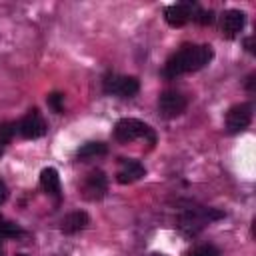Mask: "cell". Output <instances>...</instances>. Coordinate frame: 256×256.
Returning <instances> with one entry per match:
<instances>
[{
    "instance_id": "cell-24",
    "label": "cell",
    "mask_w": 256,
    "mask_h": 256,
    "mask_svg": "<svg viewBox=\"0 0 256 256\" xmlns=\"http://www.w3.org/2000/svg\"><path fill=\"white\" fill-rule=\"evenodd\" d=\"M154 256H164V254H154Z\"/></svg>"
},
{
    "instance_id": "cell-22",
    "label": "cell",
    "mask_w": 256,
    "mask_h": 256,
    "mask_svg": "<svg viewBox=\"0 0 256 256\" xmlns=\"http://www.w3.org/2000/svg\"><path fill=\"white\" fill-rule=\"evenodd\" d=\"M254 82H256V74H250L248 80H246V90L248 92H254Z\"/></svg>"
},
{
    "instance_id": "cell-11",
    "label": "cell",
    "mask_w": 256,
    "mask_h": 256,
    "mask_svg": "<svg viewBox=\"0 0 256 256\" xmlns=\"http://www.w3.org/2000/svg\"><path fill=\"white\" fill-rule=\"evenodd\" d=\"M144 174H146V170H144V166L138 160H130V158L126 160V158H122L120 160V168L116 172V180L120 184H132V182L140 180Z\"/></svg>"
},
{
    "instance_id": "cell-7",
    "label": "cell",
    "mask_w": 256,
    "mask_h": 256,
    "mask_svg": "<svg viewBox=\"0 0 256 256\" xmlns=\"http://www.w3.org/2000/svg\"><path fill=\"white\" fill-rule=\"evenodd\" d=\"M252 120V106L250 104H234L228 112H226V130L230 134H238L242 130L248 128Z\"/></svg>"
},
{
    "instance_id": "cell-18",
    "label": "cell",
    "mask_w": 256,
    "mask_h": 256,
    "mask_svg": "<svg viewBox=\"0 0 256 256\" xmlns=\"http://www.w3.org/2000/svg\"><path fill=\"white\" fill-rule=\"evenodd\" d=\"M46 102H48V106H50L56 114H62V112H64V94H60V92H52V94H48Z\"/></svg>"
},
{
    "instance_id": "cell-1",
    "label": "cell",
    "mask_w": 256,
    "mask_h": 256,
    "mask_svg": "<svg viewBox=\"0 0 256 256\" xmlns=\"http://www.w3.org/2000/svg\"><path fill=\"white\" fill-rule=\"evenodd\" d=\"M214 56L212 46L208 44H184L180 50H176L164 64V78H176L188 72H196L204 68Z\"/></svg>"
},
{
    "instance_id": "cell-19",
    "label": "cell",
    "mask_w": 256,
    "mask_h": 256,
    "mask_svg": "<svg viewBox=\"0 0 256 256\" xmlns=\"http://www.w3.org/2000/svg\"><path fill=\"white\" fill-rule=\"evenodd\" d=\"M188 256H220V252H218V248L212 246V244H202V246L194 248Z\"/></svg>"
},
{
    "instance_id": "cell-8",
    "label": "cell",
    "mask_w": 256,
    "mask_h": 256,
    "mask_svg": "<svg viewBox=\"0 0 256 256\" xmlns=\"http://www.w3.org/2000/svg\"><path fill=\"white\" fill-rule=\"evenodd\" d=\"M108 190V178L102 170H92L86 178H84V184H82V198L94 202V200H100L104 198Z\"/></svg>"
},
{
    "instance_id": "cell-15",
    "label": "cell",
    "mask_w": 256,
    "mask_h": 256,
    "mask_svg": "<svg viewBox=\"0 0 256 256\" xmlns=\"http://www.w3.org/2000/svg\"><path fill=\"white\" fill-rule=\"evenodd\" d=\"M22 234H24V230L18 224L0 218V238H16V236H22Z\"/></svg>"
},
{
    "instance_id": "cell-3",
    "label": "cell",
    "mask_w": 256,
    "mask_h": 256,
    "mask_svg": "<svg viewBox=\"0 0 256 256\" xmlns=\"http://www.w3.org/2000/svg\"><path fill=\"white\" fill-rule=\"evenodd\" d=\"M102 90L112 96L120 98H132L140 90V82L134 76H120L116 72H108L102 80Z\"/></svg>"
},
{
    "instance_id": "cell-13",
    "label": "cell",
    "mask_w": 256,
    "mask_h": 256,
    "mask_svg": "<svg viewBox=\"0 0 256 256\" xmlns=\"http://www.w3.org/2000/svg\"><path fill=\"white\" fill-rule=\"evenodd\" d=\"M40 186H42V190L48 194V196H52V198H60V176H58V172H56V168H44L42 172H40Z\"/></svg>"
},
{
    "instance_id": "cell-6",
    "label": "cell",
    "mask_w": 256,
    "mask_h": 256,
    "mask_svg": "<svg viewBox=\"0 0 256 256\" xmlns=\"http://www.w3.org/2000/svg\"><path fill=\"white\" fill-rule=\"evenodd\" d=\"M196 8H198L196 2H178V4H170V6H166V10H164V20H166L168 26L180 28V26H184L188 20L194 18Z\"/></svg>"
},
{
    "instance_id": "cell-20",
    "label": "cell",
    "mask_w": 256,
    "mask_h": 256,
    "mask_svg": "<svg viewBox=\"0 0 256 256\" xmlns=\"http://www.w3.org/2000/svg\"><path fill=\"white\" fill-rule=\"evenodd\" d=\"M6 198H8V188H6V184L0 180V204H4Z\"/></svg>"
},
{
    "instance_id": "cell-10",
    "label": "cell",
    "mask_w": 256,
    "mask_h": 256,
    "mask_svg": "<svg viewBox=\"0 0 256 256\" xmlns=\"http://www.w3.org/2000/svg\"><path fill=\"white\" fill-rule=\"evenodd\" d=\"M246 24V14L242 10L230 8L220 16V32L224 38H234Z\"/></svg>"
},
{
    "instance_id": "cell-14",
    "label": "cell",
    "mask_w": 256,
    "mask_h": 256,
    "mask_svg": "<svg viewBox=\"0 0 256 256\" xmlns=\"http://www.w3.org/2000/svg\"><path fill=\"white\" fill-rule=\"evenodd\" d=\"M108 152L104 142H86L76 150V158L78 160H88V158H96V156H104Z\"/></svg>"
},
{
    "instance_id": "cell-25",
    "label": "cell",
    "mask_w": 256,
    "mask_h": 256,
    "mask_svg": "<svg viewBox=\"0 0 256 256\" xmlns=\"http://www.w3.org/2000/svg\"><path fill=\"white\" fill-rule=\"evenodd\" d=\"M0 154H2V150H0Z\"/></svg>"
},
{
    "instance_id": "cell-4",
    "label": "cell",
    "mask_w": 256,
    "mask_h": 256,
    "mask_svg": "<svg viewBox=\"0 0 256 256\" xmlns=\"http://www.w3.org/2000/svg\"><path fill=\"white\" fill-rule=\"evenodd\" d=\"M222 216H224L222 212L212 210V208H192L180 216V228L188 234H196L204 224H208L216 218H222Z\"/></svg>"
},
{
    "instance_id": "cell-12",
    "label": "cell",
    "mask_w": 256,
    "mask_h": 256,
    "mask_svg": "<svg viewBox=\"0 0 256 256\" xmlns=\"http://www.w3.org/2000/svg\"><path fill=\"white\" fill-rule=\"evenodd\" d=\"M88 222H90L88 214L82 212V210H76V212H70V214H66V216L62 218L60 230H62L64 234H76V232L84 230V228L88 226Z\"/></svg>"
},
{
    "instance_id": "cell-17",
    "label": "cell",
    "mask_w": 256,
    "mask_h": 256,
    "mask_svg": "<svg viewBox=\"0 0 256 256\" xmlns=\"http://www.w3.org/2000/svg\"><path fill=\"white\" fill-rule=\"evenodd\" d=\"M194 22H198V24H202V26H208V24H212L214 22V10H204V8H196V12H194V18H192Z\"/></svg>"
},
{
    "instance_id": "cell-21",
    "label": "cell",
    "mask_w": 256,
    "mask_h": 256,
    "mask_svg": "<svg viewBox=\"0 0 256 256\" xmlns=\"http://www.w3.org/2000/svg\"><path fill=\"white\" fill-rule=\"evenodd\" d=\"M244 46H246V50L250 52V54H254L256 50H254V36H248L246 40H244Z\"/></svg>"
},
{
    "instance_id": "cell-2",
    "label": "cell",
    "mask_w": 256,
    "mask_h": 256,
    "mask_svg": "<svg viewBox=\"0 0 256 256\" xmlns=\"http://www.w3.org/2000/svg\"><path fill=\"white\" fill-rule=\"evenodd\" d=\"M114 138L122 144H128V142H134L138 138H148L150 144L156 142V136L152 132V128L136 118H122L116 122L114 126Z\"/></svg>"
},
{
    "instance_id": "cell-16",
    "label": "cell",
    "mask_w": 256,
    "mask_h": 256,
    "mask_svg": "<svg viewBox=\"0 0 256 256\" xmlns=\"http://www.w3.org/2000/svg\"><path fill=\"white\" fill-rule=\"evenodd\" d=\"M16 130H18V124H14V122H2L0 124V146H6L14 138Z\"/></svg>"
},
{
    "instance_id": "cell-5",
    "label": "cell",
    "mask_w": 256,
    "mask_h": 256,
    "mask_svg": "<svg viewBox=\"0 0 256 256\" xmlns=\"http://www.w3.org/2000/svg\"><path fill=\"white\" fill-rule=\"evenodd\" d=\"M188 106V100L178 90H164L158 98V110L164 118H176L180 116Z\"/></svg>"
},
{
    "instance_id": "cell-23",
    "label": "cell",
    "mask_w": 256,
    "mask_h": 256,
    "mask_svg": "<svg viewBox=\"0 0 256 256\" xmlns=\"http://www.w3.org/2000/svg\"><path fill=\"white\" fill-rule=\"evenodd\" d=\"M2 240H4V238H0V256H4V246H2Z\"/></svg>"
},
{
    "instance_id": "cell-9",
    "label": "cell",
    "mask_w": 256,
    "mask_h": 256,
    "mask_svg": "<svg viewBox=\"0 0 256 256\" xmlns=\"http://www.w3.org/2000/svg\"><path fill=\"white\" fill-rule=\"evenodd\" d=\"M18 132L22 138L26 140H34V138H40L46 134V122L44 118L40 116L38 108H32L20 122H18Z\"/></svg>"
}]
</instances>
